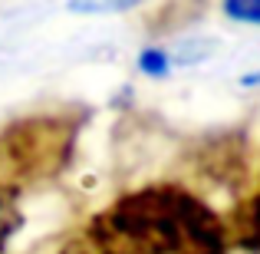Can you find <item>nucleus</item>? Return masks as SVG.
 <instances>
[{
	"instance_id": "423d86ee",
	"label": "nucleus",
	"mask_w": 260,
	"mask_h": 254,
	"mask_svg": "<svg viewBox=\"0 0 260 254\" xmlns=\"http://www.w3.org/2000/svg\"><path fill=\"white\" fill-rule=\"evenodd\" d=\"M224 13H228L234 23H250L260 26V0H224Z\"/></svg>"
},
{
	"instance_id": "f257e3e1",
	"label": "nucleus",
	"mask_w": 260,
	"mask_h": 254,
	"mask_svg": "<svg viewBox=\"0 0 260 254\" xmlns=\"http://www.w3.org/2000/svg\"><path fill=\"white\" fill-rule=\"evenodd\" d=\"M56 254H234L217 211L175 178H155L115 195L63 238Z\"/></svg>"
},
{
	"instance_id": "0eeeda50",
	"label": "nucleus",
	"mask_w": 260,
	"mask_h": 254,
	"mask_svg": "<svg viewBox=\"0 0 260 254\" xmlns=\"http://www.w3.org/2000/svg\"><path fill=\"white\" fill-rule=\"evenodd\" d=\"M168 66H172V57H168L161 46H148V50L139 53V70L145 76H165Z\"/></svg>"
},
{
	"instance_id": "39448f33",
	"label": "nucleus",
	"mask_w": 260,
	"mask_h": 254,
	"mask_svg": "<svg viewBox=\"0 0 260 254\" xmlns=\"http://www.w3.org/2000/svg\"><path fill=\"white\" fill-rule=\"evenodd\" d=\"M135 4H139V0H70V10L95 17V13H122Z\"/></svg>"
},
{
	"instance_id": "7ed1b4c3",
	"label": "nucleus",
	"mask_w": 260,
	"mask_h": 254,
	"mask_svg": "<svg viewBox=\"0 0 260 254\" xmlns=\"http://www.w3.org/2000/svg\"><path fill=\"white\" fill-rule=\"evenodd\" d=\"M224 224L234 254H260V182L224 211Z\"/></svg>"
},
{
	"instance_id": "20e7f679",
	"label": "nucleus",
	"mask_w": 260,
	"mask_h": 254,
	"mask_svg": "<svg viewBox=\"0 0 260 254\" xmlns=\"http://www.w3.org/2000/svg\"><path fill=\"white\" fill-rule=\"evenodd\" d=\"M23 224H26L23 191L0 182V254H10L17 235L23 231Z\"/></svg>"
},
{
	"instance_id": "f03ea898",
	"label": "nucleus",
	"mask_w": 260,
	"mask_h": 254,
	"mask_svg": "<svg viewBox=\"0 0 260 254\" xmlns=\"http://www.w3.org/2000/svg\"><path fill=\"white\" fill-rule=\"evenodd\" d=\"M83 126L86 112L76 106L33 112L0 126V182L20 191L56 182L76 155Z\"/></svg>"
}]
</instances>
